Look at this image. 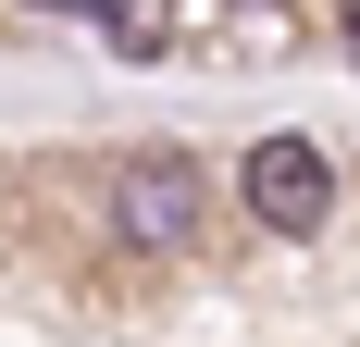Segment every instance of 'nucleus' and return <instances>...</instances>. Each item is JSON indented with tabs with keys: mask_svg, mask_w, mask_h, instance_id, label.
Returning a JSON list of instances; mask_svg holds the SVG:
<instances>
[{
	"mask_svg": "<svg viewBox=\"0 0 360 347\" xmlns=\"http://www.w3.org/2000/svg\"><path fill=\"white\" fill-rule=\"evenodd\" d=\"M236 186H249V223H274V236H311L335 211V162L311 137H261L249 162H236Z\"/></svg>",
	"mask_w": 360,
	"mask_h": 347,
	"instance_id": "obj_1",
	"label": "nucleus"
},
{
	"mask_svg": "<svg viewBox=\"0 0 360 347\" xmlns=\"http://www.w3.org/2000/svg\"><path fill=\"white\" fill-rule=\"evenodd\" d=\"M112 236H137V248H186L199 236V174H186V149H137V162L112 174Z\"/></svg>",
	"mask_w": 360,
	"mask_h": 347,
	"instance_id": "obj_2",
	"label": "nucleus"
},
{
	"mask_svg": "<svg viewBox=\"0 0 360 347\" xmlns=\"http://www.w3.org/2000/svg\"><path fill=\"white\" fill-rule=\"evenodd\" d=\"M50 13H87V25L112 37V25H124V13H137V0H50Z\"/></svg>",
	"mask_w": 360,
	"mask_h": 347,
	"instance_id": "obj_3",
	"label": "nucleus"
},
{
	"mask_svg": "<svg viewBox=\"0 0 360 347\" xmlns=\"http://www.w3.org/2000/svg\"><path fill=\"white\" fill-rule=\"evenodd\" d=\"M236 13H249V25H286V0H236Z\"/></svg>",
	"mask_w": 360,
	"mask_h": 347,
	"instance_id": "obj_4",
	"label": "nucleus"
},
{
	"mask_svg": "<svg viewBox=\"0 0 360 347\" xmlns=\"http://www.w3.org/2000/svg\"><path fill=\"white\" fill-rule=\"evenodd\" d=\"M335 25H348V63H360V0H348V13H335Z\"/></svg>",
	"mask_w": 360,
	"mask_h": 347,
	"instance_id": "obj_5",
	"label": "nucleus"
}]
</instances>
